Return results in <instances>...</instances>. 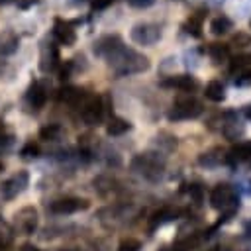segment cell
<instances>
[{"label":"cell","mask_w":251,"mask_h":251,"mask_svg":"<svg viewBox=\"0 0 251 251\" xmlns=\"http://www.w3.org/2000/svg\"><path fill=\"white\" fill-rule=\"evenodd\" d=\"M14 229L24 235L33 233L37 229V210L33 206H24L22 210H18L14 216Z\"/></svg>","instance_id":"8"},{"label":"cell","mask_w":251,"mask_h":251,"mask_svg":"<svg viewBox=\"0 0 251 251\" xmlns=\"http://www.w3.org/2000/svg\"><path fill=\"white\" fill-rule=\"evenodd\" d=\"M131 167L135 171H139L145 178L149 180H157L163 173V161H159V157L155 153H141L131 161Z\"/></svg>","instance_id":"5"},{"label":"cell","mask_w":251,"mask_h":251,"mask_svg":"<svg viewBox=\"0 0 251 251\" xmlns=\"http://www.w3.org/2000/svg\"><path fill=\"white\" fill-rule=\"evenodd\" d=\"M208 251H218V249H216V247H214V249H208Z\"/></svg>","instance_id":"43"},{"label":"cell","mask_w":251,"mask_h":251,"mask_svg":"<svg viewBox=\"0 0 251 251\" xmlns=\"http://www.w3.org/2000/svg\"><path fill=\"white\" fill-rule=\"evenodd\" d=\"M161 86H169V88H178L186 94H190L192 90L198 88V80L192 76V75H171L167 78L161 80Z\"/></svg>","instance_id":"12"},{"label":"cell","mask_w":251,"mask_h":251,"mask_svg":"<svg viewBox=\"0 0 251 251\" xmlns=\"http://www.w3.org/2000/svg\"><path fill=\"white\" fill-rule=\"evenodd\" d=\"M231 27H233V22H231L227 16H216V18L210 22V31H212L214 35H226Z\"/></svg>","instance_id":"21"},{"label":"cell","mask_w":251,"mask_h":251,"mask_svg":"<svg viewBox=\"0 0 251 251\" xmlns=\"http://www.w3.org/2000/svg\"><path fill=\"white\" fill-rule=\"evenodd\" d=\"M245 116L251 120V106H247V108H245Z\"/></svg>","instance_id":"39"},{"label":"cell","mask_w":251,"mask_h":251,"mask_svg":"<svg viewBox=\"0 0 251 251\" xmlns=\"http://www.w3.org/2000/svg\"><path fill=\"white\" fill-rule=\"evenodd\" d=\"M131 129V124L124 118H118V116H110L108 124H106V133L112 135V137H118V135H124L126 131Z\"/></svg>","instance_id":"19"},{"label":"cell","mask_w":251,"mask_h":251,"mask_svg":"<svg viewBox=\"0 0 251 251\" xmlns=\"http://www.w3.org/2000/svg\"><path fill=\"white\" fill-rule=\"evenodd\" d=\"M106 63L112 67V71L118 75V76H129V75H137V73H143L151 67L149 59L141 53H137L135 49L120 43L116 49H112L106 57Z\"/></svg>","instance_id":"1"},{"label":"cell","mask_w":251,"mask_h":251,"mask_svg":"<svg viewBox=\"0 0 251 251\" xmlns=\"http://www.w3.org/2000/svg\"><path fill=\"white\" fill-rule=\"evenodd\" d=\"M251 159V141H243V143H237L229 149V153L226 155V161L229 165H235V163H241V161H249Z\"/></svg>","instance_id":"18"},{"label":"cell","mask_w":251,"mask_h":251,"mask_svg":"<svg viewBox=\"0 0 251 251\" xmlns=\"http://www.w3.org/2000/svg\"><path fill=\"white\" fill-rule=\"evenodd\" d=\"M90 206L88 200L84 198H75V196H65V198H59V200H53L49 204V210L53 214H75L78 210H86Z\"/></svg>","instance_id":"11"},{"label":"cell","mask_w":251,"mask_h":251,"mask_svg":"<svg viewBox=\"0 0 251 251\" xmlns=\"http://www.w3.org/2000/svg\"><path fill=\"white\" fill-rule=\"evenodd\" d=\"M235 43H237V47H245V45L251 43V37H249L247 33H237V35H233V39H231V45H235Z\"/></svg>","instance_id":"34"},{"label":"cell","mask_w":251,"mask_h":251,"mask_svg":"<svg viewBox=\"0 0 251 251\" xmlns=\"http://www.w3.org/2000/svg\"><path fill=\"white\" fill-rule=\"evenodd\" d=\"M61 65V55L59 47L53 39H43L41 49H39V71L41 73H51Z\"/></svg>","instance_id":"7"},{"label":"cell","mask_w":251,"mask_h":251,"mask_svg":"<svg viewBox=\"0 0 251 251\" xmlns=\"http://www.w3.org/2000/svg\"><path fill=\"white\" fill-rule=\"evenodd\" d=\"M204 51L214 59V63H222V61L229 59V45H226V43H208V47Z\"/></svg>","instance_id":"20"},{"label":"cell","mask_w":251,"mask_h":251,"mask_svg":"<svg viewBox=\"0 0 251 251\" xmlns=\"http://www.w3.org/2000/svg\"><path fill=\"white\" fill-rule=\"evenodd\" d=\"M25 102H27L31 108H35V110H39V108L47 102V90H45L43 82L33 80V82L27 86V90H25Z\"/></svg>","instance_id":"13"},{"label":"cell","mask_w":251,"mask_h":251,"mask_svg":"<svg viewBox=\"0 0 251 251\" xmlns=\"http://www.w3.org/2000/svg\"><path fill=\"white\" fill-rule=\"evenodd\" d=\"M127 4L131 8H137V10H143V8H149L155 4V0H127Z\"/></svg>","instance_id":"35"},{"label":"cell","mask_w":251,"mask_h":251,"mask_svg":"<svg viewBox=\"0 0 251 251\" xmlns=\"http://www.w3.org/2000/svg\"><path fill=\"white\" fill-rule=\"evenodd\" d=\"M120 43H124V41H122V37L116 35V33H114V35H102L100 39L94 41V47H92V49H94V55H96V57H102V59H104V57H106L112 49H116Z\"/></svg>","instance_id":"14"},{"label":"cell","mask_w":251,"mask_h":251,"mask_svg":"<svg viewBox=\"0 0 251 251\" xmlns=\"http://www.w3.org/2000/svg\"><path fill=\"white\" fill-rule=\"evenodd\" d=\"M75 24H78V20H63V18H55L53 22V35L61 45H75L76 41V31H75Z\"/></svg>","instance_id":"9"},{"label":"cell","mask_w":251,"mask_h":251,"mask_svg":"<svg viewBox=\"0 0 251 251\" xmlns=\"http://www.w3.org/2000/svg\"><path fill=\"white\" fill-rule=\"evenodd\" d=\"M27 182H29V175H27V171H18V173H14L8 180L2 182L0 192H2V196H4L6 200H14L18 194H22V192L25 190Z\"/></svg>","instance_id":"10"},{"label":"cell","mask_w":251,"mask_h":251,"mask_svg":"<svg viewBox=\"0 0 251 251\" xmlns=\"http://www.w3.org/2000/svg\"><path fill=\"white\" fill-rule=\"evenodd\" d=\"M233 82H235V86H247V84H251V67L245 69V71H241Z\"/></svg>","instance_id":"32"},{"label":"cell","mask_w":251,"mask_h":251,"mask_svg":"<svg viewBox=\"0 0 251 251\" xmlns=\"http://www.w3.org/2000/svg\"><path fill=\"white\" fill-rule=\"evenodd\" d=\"M110 4H112V0H90L92 10H104V8H108Z\"/></svg>","instance_id":"36"},{"label":"cell","mask_w":251,"mask_h":251,"mask_svg":"<svg viewBox=\"0 0 251 251\" xmlns=\"http://www.w3.org/2000/svg\"><path fill=\"white\" fill-rule=\"evenodd\" d=\"M196 243H198L196 237H186V239H182V241H178V243L175 245V251H188V249H192Z\"/></svg>","instance_id":"33"},{"label":"cell","mask_w":251,"mask_h":251,"mask_svg":"<svg viewBox=\"0 0 251 251\" xmlns=\"http://www.w3.org/2000/svg\"><path fill=\"white\" fill-rule=\"evenodd\" d=\"M10 2H14V0H0V4H4V6H6V4H10Z\"/></svg>","instance_id":"40"},{"label":"cell","mask_w":251,"mask_h":251,"mask_svg":"<svg viewBox=\"0 0 251 251\" xmlns=\"http://www.w3.org/2000/svg\"><path fill=\"white\" fill-rule=\"evenodd\" d=\"M202 114V104L192 96V94H180L175 100V106L167 112V118L171 122H178V120H190V118H198Z\"/></svg>","instance_id":"2"},{"label":"cell","mask_w":251,"mask_h":251,"mask_svg":"<svg viewBox=\"0 0 251 251\" xmlns=\"http://www.w3.org/2000/svg\"><path fill=\"white\" fill-rule=\"evenodd\" d=\"M61 135V126L59 124H49V126H43L39 129V137L45 139V141H53Z\"/></svg>","instance_id":"25"},{"label":"cell","mask_w":251,"mask_h":251,"mask_svg":"<svg viewBox=\"0 0 251 251\" xmlns=\"http://www.w3.org/2000/svg\"><path fill=\"white\" fill-rule=\"evenodd\" d=\"M82 110H80V116L84 120L86 126H98L102 124L104 116H106V110H104V98L98 96V94H86L84 100L78 104Z\"/></svg>","instance_id":"4"},{"label":"cell","mask_w":251,"mask_h":251,"mask_svg":"<svg viewBox=\"0 0 251 251\" xmlns=\"http://www.w3.org/2000/svg\"><path fill=\"white\" fill-rule=\"evenodd\" d=\"M198 163H200L202 167H216V165H220V163H222V149H220V147H214V149L202 153V155L198 157Z\"/></svg>","instance_id":"23"},{"label":"cell","mask_w":251,"mask_h":251,"mask_svg":"<svg viewBox=\"0 0 251 251\" xmlns=\"http://www.w3.org/2000/svg\"><path fill=\"white\" fill-rule=\"evenodd\" d=\"M251 67V55H247V53H241V55H235V57H231V61H229V73H241V71H245V69H249Z\"/></svg>","instance_id":"24"},{"label":"cell","mask_w":251,"mask_h":251,"mask_svg":"<svg viewBox=\"0 0 251 251\" xmlns=\"http://www.w3.org/2000/svg\"><path fill=\"white\" fill-rule=\"evenodd\" d=\"M61 251H75V249H61Z\"/></svg>","instance_id":"42"},{"label":"cell","mask_w":251,"mask_h":251,"mask_svg":"<svg viewBox=\"0 0 251 251\" xmlns=\"http://www.w3.org/2000/svg\"><path fill=\"white\" fill-rule=\"evenodd\" d=\"M210 204L212 208L222 212H235V208L239 206V196L231 184H216L210 192Z\"/></svg>","instance_id":"3"},{"label":"cell","mask_w":251,"mask_h":251,"mask_svg":"<svg viewBox=\"0 0 251 251\" xmlns=\"http://www.w3.org/2000/svg\"><path fill=\"white\" fill-rule=\"evenodd\" d=\"M73 67H75L73 61H65V65H59V67H57V69H59V80H61V82H65V80L71 76Z\"/></svg>","instance_id":"31"},{"label":"cell","mask_w":251,"mask_h":251,"mask_svg":"<svg viewBox=\"0 0 251 251\" xmlns=\"http://www.w3.org/2000/svg\"><path fill=\"white\" fill-rule=\"evenodd\" d=\"M35 2H37V0H18V8H22V10H27V8H31Z\"/></svg>","instance_id":"37"},{"label":"cell","mask_w":251,"mask_h":251,"mask_svg":"<svg viewBox=\"0 0 251 251\" xmlns=\"http://www.w3.org/2000/svg\"><path fill=\"white\" fill-rule=\"evenodd\" d=\"M171 210H167V208H163V210H157L153 216H151V220H149V229H155L157 226H161L163 222H167V220H171Z\"/></svg>","instance_id":"27"},{"label":"cell","mask_w":251,"mask_h":251,"mask_svg":"<svg viewBox=\"0 0 251 251\" xmlns=\"http://www.w3.org/2000/svg\"><path fill=\"white\" fill-rule=\"evenodd\" d=\"M22 251H41V249L35 247V245H31V243H24L22 245Z\"/></svg>","instance_id":"38"},{"label":"cell","mask_w":251,"mask_h":251,"mask_svg":"<svg viewBox=\"0 0 251 251\" xmlns=\"http://www.w3.org/2000/svg\"><path fill=\"white\" fill-rule=\"evenodd\" d=\"M141 249V243L133 237H124L118 245V251H139Z\"/></svg>","instance_id":"29"},{"label":"cell","mask_w":251,"mask_h":251,"mask_svg":"<svg viewBox=\"0 0 251 251\" xmlns=\"http://www.w3.org/2000/svg\"><path fill=\"white\" fill-rule=\"evenodd\" d=\"M204 18H206V10H204V8H202V10H196V12L190 14V18L182 24V29H184L188 35L200 39V37H202V22H204Z\"/></svg>","instance_id":"15"},{"label":"cell","mask_w":251,"mask_h":251,"mask_svg":"<svg viewBox=\"0 0 251 251\" xmlns=\"http://www.w3.org/2000/svg\"><path fill=\"white\" fill-rule=\"evenodd\" d=\"M186 192L190 194V198H192L194 202H202V196H204V188H202V184L192 182V184H188Z\"/></svg>","instance_id":"30"},{"label":"cell","mask_w":251,"mask_h":251,"mask_svg":"<svg viewBox=\"0 0 251 251\" xmlns=\"http://www.w3.org/2000/svg\"><path fill=\"white\" fill-rule=\"evenodd\" d=\"M0 171H4V163L2 161H0Z\"/></svg>","instance_id":"41"},{"label":"cell","mask_w":251,"mask_h":251,"mask_svg":"<svg viewBox=\"0 0 251 251\" xmlns=\"http://www.w3.org/2000/svg\"><path fill=\"white\" fill-rule=\"evenodd\" d=\"M37 155H39V145H37L33 139L25 141L24 147L20 149V157H22V159H35Z\"/></svg>","instance_id":"26"},{"label":"cell","mask_w":251,"mask_h":251,"mask_svg":"<svg viewBox=\"0 0 251 251\" xmlns=\"http://www.w3.org/2000/svg\"><path fill=\"white\" fill-rule=\"evenodd\" d=\"M129 37L137 45H155L161 39V25L151 22H139L131 27Z\"/></svg>","instance_id":"6"},{"label":"cell","mask_w":251,"mask_h":251,"mask_svg":"<svg viewBox=\"0 0 251 251\" xmlns=\"http://www.w3.org/2000/svg\"><path fill=\"white\" fill-rule=\"evenodd\" d=\"M18 45H20V37L16 31L12 29H4L0 33V57H8V55H14L18 51Z\"/></svg>","instance_id":"16"},{"label":"cell","mask_w":251,"mask_h":251,"mask_svg":"<svg viewBox=\"0 0 251 251\" xmlns=\"http://www.w3.org/2000/svg\"><path fill=\"white\" fill-rule=\"evenodd\" d=\"M14 141H16V139H14V133L0 129V155L8 153V151L12 149V145H14Z\"/></svg>","instance_id":"28"},{"label":"cell","mask_w":251,"mask_h":251,"mask_svg":"<svg viewBox=\"0 0 251 251\" xmlns=\"http://www.w3.org/2000/svg\"><path fill=\"white\" fill-rule=\"evenodd\" d=\"M204 94L212 102H222L226 98V90H224V84L220 80H210L206 84V88H204Z\"/></svg>","instance_id":"22"},{"label":"cell","mask_w":251,"mask_h":251,"mask_svg":"<svg viewBox=\"0 0 251 251\" xmlns=\"http://www.w3.org/2000/svg\"><path fill=\"white\" fill-rule=\"evenodd\" d=\"M84 92L76 86H63L57 90V100L59 102H65V104H71V106H78L82 100H84Z\"/></svg>","instance_id":"17"}]
</instances>
